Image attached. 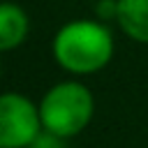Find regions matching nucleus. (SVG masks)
Listing matches in <instances>:
<instances>
[{
  "label": "nucleus",
  "mask_w": 148,
  "mask_h": 148,
  "mask_svg": "<svg viewBox=\"0 0 148 148\" xmlns=\"http://www.w3.org/2000/svg\"><path fill=\"white\" fill-rule=\"evenodd\" d=\"M113 56V37L99 21H72L62 25L53 39V58L74 74L102 69Z\"/></svg>",
  "instance_id": "obj_1"
},
{
  "label": "nucleus",
  "mask_w": 148,
  "mask_h": 148,
  "mask_svg": "<svg viewBox=\"0 0 148 148\" xmlns=\"http://www.w3.org/2000/svg\"><path fill=\"white\" fill-rule=\"evenodd\" d=\"M95 111L90 90L79 81H62L46 90L39 102L42 127L51 134L69 139L86 130Z\"/></svg>",
  "instance_id": "obj_2"
},
{
  "label": "nucleus",
  "mask_w": 148,
  "mask_h": 148,
  "mask_svg": "<svg viewBox=\"0 0 148 148\" xmlns=\"http://www.w3.org/2000/svg\"><path fill=\"white\" fill-rule=\"evenodd\" d=\"M39 109L18 92L0 95V148H28L42 132Z\"/></svg>",
  "instance_id": "obj_3"
},
{
  "label": "nucleus",
  "mask_w": 148,
  "mask_h": 148,
  "mask_svg": "<svg viewBox=\"0 0 148 148\" xmlns=\"http://www.w3.org/2000/svg\"><path fill=\"white\" fill-rule=\"evenodd\" d=\"M116 18L127 37L148 44V0H116Z\"/></svg>",
  "instance_id": "obj_4"
},
{
  "label": "nucleus",
  "mask_w": 148,
  "mask_h": 148,
  "mask_svg": "<svg viewBox=\"0 0 148 148\" xmlns=\"http://www.w3.org/2000/svg\"><path fill=\"white\" fill-rule=\"evenodd\" d=\"M28 16L14 2H0V51H12L28 37Z\"/></svg>",
  "instance_id": "obj_5"
},
{
  "label": "nucleus",
  "mask_w": 148,
  "mask_h": 148,
  "mask_svg": "<svg viewBox=\"0 0 148 148\" xmlns=\"http://www.w3.org/2000/svg\"><path fill=\"white\" fill-rule=\"evenodd\" d=\"M28 148H67V146H65V139H62V136H58V134H51V132L42 130Z\"/></svg>",
  "instance_id": "obj_6"
}]
</instances>
